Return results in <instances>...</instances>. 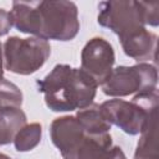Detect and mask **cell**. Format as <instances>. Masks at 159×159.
<instances>
[{
    "label": "cell",
    "instance_id": "4",
    "mask_svg": "<svg viewBox=\"0 0 159 159\" xmlns=\"http://www.w3.org/2000/svg\"><path fill=\"white\" fill-rule=\"evenodd\" d=\"M98 24L124 37L145 29L149 2L133 0H111L98 5Z\"/></svg>",
    "mask_w": 159,
    "mask_h": 159
},
{
    "label": "cell",
    "instance_id": "13",
    "mask_svg": "<svg viewBox=\"0 0 159 159\" xmlns=\"http://www.w3.org/2000/svg\"><path fill=\"white\" fill-rule=\"evenodd\" d=\"M75 117L77 118L86 134L109 133L111 124L104 118L101 111V106L97 103H92L82 109H78Z\"/></svg>",
    "mask_w": 159,
    "mask_h": 159
},
{
    "label": "cell",
    "instance_id": "5",
    "mask_svg": "<svg viewBox=\"0 0 159 159\" xmlns=\"http://www.w3.org/2000/svg\"><path fill=\"white\" fill-rule=\"evenodd\" d=\"M4 66L17 75H31L40 70L51 53V46L39 37H9L4 43Z\"/></svg>",
    "mask_w": 159,
    "mask_h": 159
},
{
    "label": "cell",
    "instance_id": "1",
    "mask_svg": "<svg viewBox=\"0 0 159 159\" xmlns=\"http://www.w3.org/2000/svg\"><path fill=\"white\" fill-rule=\"evenodd\" d=\"M9 15L20 32L42 40L70 41L80 30L78 10L72 1H14Z\"/></svg>",
    "mask_w": 159,
    "mask_h": 159
},
{
    "label": "cell",
    "instance_id": "16",
    "mask_svg": "<svg viewBox=\"0 0 159 159\" xmlns=\"http://www.w3.org/2000/svg\"><path fill=\"white\" fill-rule=\"evenodd\" d=\"M11 20H10V15L6 10L0 9V36L6 35L10 29H11Z\"/></svg>",
    "mask_w": 159,
    "mask_h": 159
},
{
    "label": "cell",
    "instance_id": "2",
    "mask_svg": "<svg viewBox=\"0 0 159 159\" xmlns=\"http://www.w3.org/2000/svg\"><path fill=\"white\" fill-rule=\"evenodd\" d=\"M46 106L53 112H71L93 103L97 83L81 68L70 65H56L52 71L37 82Z\"/></svg>",
    "mask_w": 159,
    "mask_h": 159
},
{
    "label": "cell",
    "instance_id": "15",
    "mask_svg": "<svg viewBox=\"0 0 159 159\" xmlns=\"http://www.w3.org/2000/svg\"><path fill=\"white\" fill-rule=\"evenodd\" d=\"M22 92L20 88L6 78H0V107L21 108Z\"/></svg>",
    "mask_w": 159,
    "mask_h": 159
},
{
    "label": "cell",
    "instance_id": "6",
    "mask_svg": "<svg viewBox=\"0 0 159 159\" xmlns=\"http://www.w3.org/2000/svg\"><path fill=\"white\" fill-rule=\"evenodd\" d=\"M158 72L150 63L134 66H118L112 70L107 80L101 84L104 94L111 97H125L157 89Z\"/></svg>",
    "mask_w": 159,
    "mask_h": 159
},
{
    "label": "cell",
    "instance_id": "7",
    "mask_svg": "<svg viewBox=\"0 0 159 159\" xmlns=\"http://www.w3.org/2000/svg\"><path fill=\"white\" fill-rule=\"evenodd\" d=\"M114 51L112 45L102 39L93 37L83 47L81 53V70L96 83L102 84L113 70Z\"/></svg>",
    "mask_w": 159,
    "mask_h": 159
},
{
    "label": "cell",
    "instance_id": "12",
    "mask_svg": "<svg viewBox=\"0 0 159 159\" xmlns=\"http://www.w3.org/2000/svg\"><path fill=\"white\" fill-rule=\"evenodd\" d=\"M26 124V114L21 108L0 107V147L14 142L16 133Z\"/></svg>",
    "mask_w": 159,
    "mask_h": 159
},
{
    "label": "cell",
    "instance_id": "3",
    "mask_svg": "<svg viewBox=\"0 0 159 159\" xmlns=\"http://www.w3.org/2000/svg\"><path fill=\"white\" fill-rule=\"evenodd\" d=\"M99 106L104 118L111 125L114 124L124 133L135 135L144 129L149 116L157 111L158 92L154 89L138 93L130 102L114 98Z\"/></svg>",
    "mask_w": 159,
    "mask_h": 159
},
{
    "label": "cell",
    "instance_id": "9",
    "mask_svg": "<svg viewBox=\"0 0 159 159\" xmlns=\"http://www.w3.org/2000/svg\"><path fill=\"white\" fill-rule=\"evenodd\" d=\"M77 159H127L122 148L113 144L109 133L86 134Z\"/></svg>",
    "mask_w": 159,
    "mask_h": 159
},
{
    "label": "cell",
    "instance_id": "8",
    "mask_svg": "<svg viewBox=\"0 0 159 159\" xmlns=\"http://www.w3.org/2000/svg\"><path fill=\"white\" fill-rule=\"evenodd\" d=\"M51 140L63 159H77L86 133L75 116L56 118L50 127Z\"/></svg>",
    "mask_w": 159,
    "mask_h": 159
},
{
    "label": "cell",
    "instance_id": "14",
    "mask_svg": "<svg viewBox=\"0 0 159 159\" xmlns=\"http://www.w3.org/2000/svg\"><path fill=\"white\" fill-rule=\"evenodd\" d=\"M41 124L30 123L25 124L15 135L14 144L17 152H29L34 149L41 140Z\"/></svg>",
    "mask_w": 159,
    "mask_h": 159
},
{
    "label": "cell",
    "instance_id": "18",
    "mask_svg": "<svg viewBox=\"0 0 159 159\" xmlns=\"http://www.w3.org/2000/svg\"><path fill=\"white\" fill-rule=\"evenodd\" d=\"M0 159H11L9 155H6V154H4V153H0Z\"/></svg>",
    "mask_w": 159,
    "mask_h": 159
},
{
    "label": "cell",
    "instance_id": "10",
    "mask_svg": "<svg viewBox=\"0 0 159 159\" xmlns=\"http://www.w3.org/2000/svg\"><path fill=\"white\" fill-rule=\"evenodd\" d=\"M157 40V35L152 31H148L147 29L124 37H119L124 53L140 63L143 61L155 58Z\"/></svg>",
    "mask_w": 159,
    "mask_h": 159
},
{
    "label": "cell",
    "instance_id": "17",
    "mask_svg": "<svg viewBox=\"0 0 159 159\" xmlns=\"http://www.w3.org/2000/svg\"><path fill=\"white\" fill-rule=\"evenodd\" d=\"M4 58H2V48H1V43H0V78H2L4 75Z\"/></svg>",
    "mask_w": 159,
    "mask_h": 159
},
{
    "label": "cell",
    "instance_id": "11",
    "mask_svg": "<svg viewBox=\"0 0 159 159\" xmlns=\"http://www.w3.org/2000/svg\"><path fill=\"white\" fill-rule=\"evenodd\" d=\"M157 111H154L140 132V139L134 153V159H159L158 149V122Z\"/></svg>",
    "mask_w": 159,
    "mask_h": 159
}]
</instances>
